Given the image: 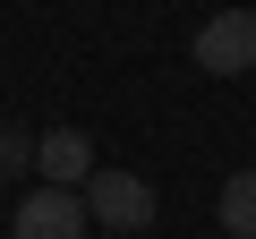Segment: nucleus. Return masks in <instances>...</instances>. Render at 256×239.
<instances>
[{
    "instance_id": "1",
    "label": "nucleus",
    "mask_w": 256,
    "mask_h": 239,
    "mask_svg": "<svg viewBox=\"0 0 256 239\" xmlns=\"http://www.w3.org/2000/svg\"><path fill=\"white\" fill-rule=\"evenodd\" d=\"M154 214H162L154 205V180H137V171H94L86 180V222H102L111 239H146Z\"/></svg>"
},
{
    "instance_id": "2",
    "label": "nucleus",
    "mask_w": 256,
    "mask_h": 239,
    "mask_svg": "<svg viewBox=\"0 0 256 239\" xmlns=\"http://www.w3.org/2000/svg\"><path fill=\"white\" fill-rule=\"evenodd\" d=\"M188 52H196L205 77H248V68H256V9H214Z\"/></svg>"
},
{
    "instance_id": "3",
    "label": "nucleus",
    "mask_w": 256,
    "mask_h": 239,
    "mask_svg": "<svg viewBox=\"0 0 256 239\" xmlns=\"http://www.w3.org/2000/svg\"><path fill=\"white\" fill-rule=\"evenodd\" d=\"M9 239H86V196L77 188H26L9 205Z\"/></svg>"
},
{
    "instance_id": "4",
    "label": "nucleus",
    "mask_w": 256,
    "mask_h": 239,
    "mask_svg": "<svg viewBox=\"0 0 256 239\" xmlns=\"http://www.w3.org/2000/svg\"><path fill=\"white\" fill-rule=\"evenodd\" d=\"M34 171H43V188H77L86 196V180L102 162H94V137L86 128H52V137H34Z\"/></svg>"
},
{
    "instance_id": "5",
    "label": "nucleus",
    "mask_w": 256,
    "mask_h": 239,
    "mask_svg": "<svg viewBox=\"0 0 256 239\" xmlns=\"http://www.w3.org/2000/svg\"><path fill=\"white\" fill-rule=\"evenodd\" d=\"M214 214H222V230H230V239H256V171H230V180H222V196H214Z\"/></svg>"
},
{
    "instance_id": "6",
    "label": "nucleus",
    "mask_w": 256,
    "mask_h": 239,
    "mask_svg": "<svg viewBox=\"0 0 256 239\" xmlns=\"http://www.w3.org/2000/svg\"><path fill=\"white\" fill-rule=\"evenodd\" d=\"M26 171H34V128L0 120V180H26Z\"/></svg>"
}]
</instances>
